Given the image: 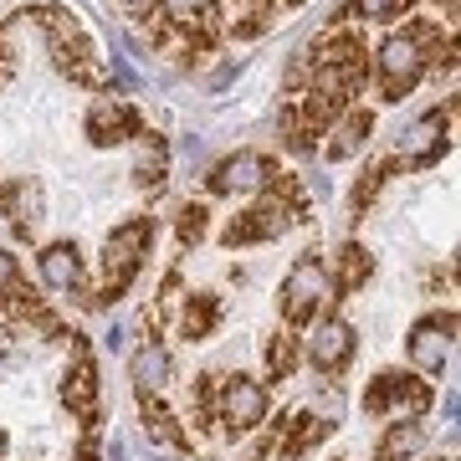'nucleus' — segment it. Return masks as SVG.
<instances>
[{"mask_svg":"<svg viewBox=\"0 0 461 461\" xmlns=\"http://www.w3.org/2000/svg\"><path fill=\"white\" fill-rule=\"evenodd\" d=\"M154 236V221H129L108 236V257H103V303H113L133 282V272L144 267V247Z\"/></svg>","mask_w":461,"mask_h":461,"instance_id":"nucleus-1","label":"nucleus"},{"mask_svg":"<svg viewBox=\"0 0 461 461\" xmlns=\"http://www.w3.org/2000/svg\"><path fill=\"white\" fill-rule=\"evenodd\" d=\"M420 72H426V51H420L415 32H400L379 47V93L390 103L405 98V93L420 83Z\"/></svg>","mask_w":461,"mask_h":461,"instance_id":"nucleus-2","label":"nucleus"},{"mask_svg":"<svg viewBox=\"0 0 461 461\" xmlns=\"http://www.w3.org/2000/svg\"><path fill=\"white\" fill-rule=\"evenodd\" d=\"M323 297H329V272L318 267V257H297L287 282H282V318L287 323H308V318H318Z\"/></svg>","mask_w":461,"mask_h":461,"instance_id":"nucleus-3","label":"nucleus"},{"mask_svg":"<svg viewBox=\"0 0 461 461\" xmlns=\"http://www.w3.org/2000/svg\"><path fill=\"white\" fill-rule=\"evenodd\" d=\"M400 405L411 415H420L430 405V390L411 375H375L369 379V390H364V415H384V411H400Z\"/></svg>","mask_w":461,"mask_h":461,"instance_id":"nucleus-4","label":"nucleus"},{"mask_svg":"<svg viewBox=\"0 0 461 461\" xmlns=\"http://www.w3.org/2000/svg\"><path fill=\"white\" fill-rule=\"evenodd\" d=\"M293 205L287 200H262V205H251L247 215H236L226 226V247H247V241H267V236H282V230L293 226Z\"/></svg>","mask_w":461,"mask_h":461,"instance_id":"nucleus-5","label":"nucleus"},{"mask_svg":"<svg viewBox=\"0 0 461 461\" xmlns=\"http://www.w3.org/2000/svg\"><path fill=\"white\" fill-rule=\"evenodd\" d=\"M267 180H272V165H267L262 154H251V149L230 154V159H221V165L211 169L215 195H251V190H262Z\"/></svg>","mask_w":461,"mask_h":461,"instance_id":"nucleus-6","label":"nucleus"},{"mask_svg":"<svg viewBox=\"0 0 461 461\" xmlns=\"http://www.w3.org/2000/svg\"><path fill=\"white\" fill-rule=\"evenodd\" d=\"M221 420H226V430H251L267 420V390L257 384V379L236 375L221 390Z\"/></svg>","mask_w":461,"mask_h":461,"instance_id":"nucleus-7","label":"nucleus"},{"mask_svg":"<svg viewBox=\"0 0 461 461\" xmlns=\"http://www.w3.org/2000/svg\"><path fill=\"white\" fill-rule=\"evenodd\" d=\"M348 354H354V329H348L344 318H318L313 333H308V359L313 369H344Z\"/></svg>","mask_w":461,"mask_h":461,"instance_id":"nucleus-8","label":"nucleus"},{"mask_svg":"<svg viewBox=\"0 0 461 461\" xmlns=\"http://www.w3.org/2000/svg\"><path fill=\"white\" fill-rule=\"evenodd\" d=\"M451 333H456V323H451V318H426V323H415V333H411V359L420 364L426 375H441V369H446Z\"/></svg>","mask_w":461,"mask_h":461,"instance_id":"nucleus-9","label":"nucleus"},{"mask_svg":"<svg viewBox=\"0 0 461 461\" xmlns=\"http://www.w3.org/2000/svg\"><path fill=\"white\" fill-rule=\"evenodd\" d=\"M41 282L57 287V293H77L83 287V257H77V247L57 241V247L41 251Z\"/></svg>","mask_w":461,"mask_h":461,"instance_id":"nucleus-10","label":"nucleus"},{"mask_svg":"<svg viewBox=\"0 0 461 461\" xmlns=\"http://www.w3.org/2000/svg\"><path fill=\"white\" fill-rule=\"evenodd\" d=\"M87 133H93V144H118V139L139 133V118H133L129 103L103 98L98 108H93V118H87Z\"/></svg>","mask_w":461,"mask_h":461,"instance_id":"nucleus-11","label":"nucleus"},{"mask_svg":"<svg viewBox=\"0 0 461 461\" xmlns=\"http://www.w3.org/2000/svg\"><path fill=\"white\" fill-rule=\"evenodd\" d=\"M67 405L83 415V420H93V415H98V369H93V359H87V354H77L72 375H67Z\"/></svg>","mask_w":461,"mask_h":461,"instance_id":"nucleus-12","label":"nucleus"},{"mask_svg":"<svg viewBox=\"0 0 461 461\" xmlns=\"http://www.w3.org/2000/svg\"><path fill=\"white\" fill-rule=\"evenodd\" d=\"M0 211L16 221V230H32L36 221H41V190H36L32 180H16L0 190Z\"/></svg>","mask_w":461,"mask_h":461,"instance_id":"nucleus-13","label":"nucleus"},{"mask_svg":"<svg viewBox=\"0 0 461 461\" xmlns=\"http://www.w3.org/2000/svg\"><path fill=\"white\" fill-rule=\"evenodd\" d=\"M165 379H169V348L165 344H144L139 354H133V384L149 395V390H159Z\"/></svg>","mask_w":461,"mask_h":461,"instance_id":"nucleus-14","label":"nucleus"},{"mask_svg":"<svg viewBox=\"0 0 461 461\" xmlns=\"http://www.w3.org/2000/svg\"><path fill=\"white\" fill-rule=\"evenodd\" d=\"M339 108H344V98H339V93H329V87H323V93H308V103H303V129L308 133H323L333 123V118H339Z\"/></svg>","mask_w":461,"mask_h":461,"instance_id":"nucleus-15","label":"nucleus"},{"mask_svg":"<svg viewBox=\"0 0 461 461\" xmlns=\"http://www.w3.org/2000/svg\"><path fill=\"white\" fill-rule=\"evenodd\" d=\"M329 420H313V415H293V430H287V441H282V456H303L308 446H318L329 436Z\"/></svg>","mask_w":461,"mask_h":461,"instance_id":"nucleus-16","label":"nucleus"},{"mask_svg":"<svg viewBox=\"0 0 461 461\" xmlns=\"http://www.w3.org/2000/svg\"><path fill=\"white\" fill-rule=\"evenodd\" d=\"M369 129H375V118L369 113H348L344 123H339V139L329 144L333 159H348V154H359V144L369 139Z\"/></svg>","mask_w":461,"mask_h":461,"instance_id":"nucleus-17","label":"nucleus"},{"mask_svg":"<svg viewBox=\"0 0 461 461\" xmlns=\"http://www.w3.org/2000/svg\"><path fill=\"white\" fill-rule=\"evenodd\" d=\"M144 430H149V441H159V446H175V451L185 446V430L175 426V415L159 411L154 400H144Z\"/></svg>","mask_w":461,"mask_h":461,"instance_id":"nucleus-18","label":"nucleus"},{"mask_svg":"<svg viewBox=\"0 0 461 461\" xmlns=\"http://www.w3.org/2000/svg\"><path fill=\"white\" fill-rule=\"evenodd\" d=\"M180 329H185V339H205V333L215 329V297L200 293L195 303L185 308V323H180Z\"/></svg>","mask_w":461,"mask_h":461,"instance_id":"nucleus-19","label":"nucleus"},{"mask_svg":"<svg viewBox=\"0 0 461 461\" xmlns=\"http://www.w3.org/2000/svg\"><path fill=\"white\" fill-rule=\"evenodd\" d=\"M364 277H369V251H364V247H344V257H339V287L354 293Z\"/></svg>","mask_w":461,"mask_h":461,"instance_id":"nucleus-20","label":"nucleus"},{"mask_svg":"<svg viewBox=\"0 0 461 461\" xmlns=\"http://www.w3.org/2000/svg\"><path fill=\"white\" fill-rule=\"evenodd\" d=\"M390 175H395V165H375L369 175H364V185H354V215L375 205V195L384 190V180H390Z\"/></svg>","mask_w":461,"mask_h":461,"instance_id":"nucleus-21","label":"nucleus"},{"mask_svg":"<svg viewBox=\"0 0 461 461\" xmlns=\"http://www.w3.org/2000/svg\"><path fill=\"white\" fill-rule=\"evenodd\" d=\"M415 441H420V430H415V426L390 430V436H384V446H379V461H400V456H405V451H411Z\"/></svg>","mask_w":461,"mask_h":461,"instance_id":"nucleus-22","label":"nucleus"},{"mask_svg":"<svg viewBox=\"0 0 461 461\" xmlns=\"http://www.w3.org/2000/svg\"><path fill=\"white\" fill-rule=\"evenodd\" d=\"M139 185H154V190L165 185V149H159V144L149 149L144 159H139Z\"/></svg>","mask_w":461,"mask_h":461,"instance_id":"nucleus-23","label":"nucleus"},{"mask_svg":"<svg viewBox=\"0 0 461 461\" xmlns=\"http://www.w3.org/2000/svg\"><path fill=\"white\" fill-rule=\"evenodd\" d=\"M267 364H272V375H277V379H287V375H293V364H297L293 339H277V344L267 348Z\"/></svg>","mask_w":461,"mask_h":461,"instance_id":"nucleus-24","label":"nucleus"},{"mask_svg":"<svg viewBox=\"0 0 461 461\" xmlns=\"http://www.w3.org/2000/svg\"><path fill=\"white\" fill-rule=\"evenodd\" d=\"M205 215H211L205 205H185L180 211V236L185 241H200V236H205Z\"/></svg>","mask_w":461,"mask_h":461,"instance_id":"nucleus-25","label":"nucleus"},{"mask_svg":"<svg viewBox=\"0 0 461 461\" xmlns=\"http://www.w3.org/2000/svg\"><path fill=\"white\" fill-rule=\"evenodd\" d=\"M400 5H405V0H354V11H359V16H369V21H384V16H395Z\"/></svg>","mask_w":461,"mask_h":461,"instance_id":"nucleus-26","label":"nucleus"},{"mask_svg":"<svg viewBox=\"0 0 461 461\" xmlns=\"http://www.w3.org/2000/svg\"><path fill=\"white\" fill-rule=\"evenodd\" d=\"M165 11H169V16H180V21H190V16L205 11V0H165Z\"/></svg>","mask_w":461,"mask_h":461,"instance_id":"nucleus-27","label":"nucleus"},{"mask_svg":"<svg viewBox=\"0 0 461 461\" xmlns=\"http://www.w3.org/2000/svg\"><path fill=\"white\" fill-rule=\"evenodd\" d=\"M11 282H16V262H11V257L0 251V287H11Z\"/></svg>","mask_w":461,"mask_h":461,"instance_id":"nucleus-28","label":"nucleus"},{"mask_svg":"<svg viewBox=\"0 0 461 461\" xmlns=\"http://www.w3.org/2000/svg\"><path fill=\"white\" fill-rule=\"evenodd\" d=\"M77 461H98V441H83V451H77Z\"/></svg>","mask_w":461,"mask_h":461,"instance_id":"nucleus-29","label":"nucleus"},{"mask_svg":"<svg viewBox=\"0 0 461 461\" xmlns=\"http://www.w3.org/2000/svg\"><path fill=\"white\" fill-rule=\"evenodd\" d=\"M129 5H149V0H129Z\"/></svg>","mask_w":461,"mask_h":461,"instance_id":"nucleus-30","label":"nucleus"},{"mask_svg":"<svg viewBox=\"0 0 461 461\" xmlns=\"http://www.w3.org/2000/svg\"><path fill=\"white\" fill-rule=\"evenodd\" d=\"M293 5H297V0H293Z\"/></svg>","mask_w":461,"mask_h":461,"instance_id":"nucleus-31","label":"nucleus"}]
</instances>
